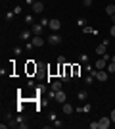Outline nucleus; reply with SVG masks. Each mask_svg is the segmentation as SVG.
<instances>
[{
  "label": "nucleus",
  "instance_id": "12",
  "mask_svg": "<svg viewBox=\"0 0 115 129\" xmlns=\"http://www.w3.org/2000/svg\"><path fill=\"white\" fill-rule=\"evenodd\" d=\"M96 54H98V56H104L105 54V43H102V44L96 46Z\"/></svg>",
  "mask_w": 115,
  "mask_h": 129
},
{
  "label": "nucleus",
  "instance_id": "13",
  "mask_svg": "<svg viewBox=\"0 0 115 129\" xmlns=\"http://www.w3.org/2000/svg\"><path fill=\"white\" fill-rule=\"evenodd\" d=\"M105 14H107V16H115V6L107 4V6H105Z\"/></svg>",
  "mask_w": 115,
  "mask_h": 129
},
{
  "label": "nucleus",
  "instance_id": "14",
  "mask_svg": "<svg viewBox=\"0 0 115 129\" xmlns=\"http://www.w3.org/2000/svg\"><path fill=\"white\" fill-rule=\"evenodd\" d=\"M105 70H107V73H115V60H111L109 64H107V68H105Z\"/></svg>",
  "mask_w": 115,
  "mask_h": 129
},
{
  "label": "nucleus",
  "instance_id": "21",
  "mask_svg": "<svg viewBox=\"0 0 115 129\" xmlns=\"http://www.w3.org/2000/svg\"><path fill=\"white\" fill-rule=\"evenodd\" d=\"M109 118H111V121H115V110L111 112V116H109Z\"/></svg>",
  "mask_w": 115,
  "mask_h": 129
},
{
  "label": "nucleus",
  "instance_id": "17",
  "mask_svg": "<svg viewBox=\"0 0 115 129\" xmlns=\"http://www.w3.org/2000/svg\"><path fill=\"white\" fill-rule=\"evenodd\" d=\"M90 129H100V125H98V121H92V123H90Z\"/></svg>",
  "mask_w": 115,
  "mask_h": 129
},
{
  "label": "nucleus",
  "instance_id": "11",
  "mask_svg": "<svg viewBox=\"0 0 115 129\" xmlns=\"http://www.w3.org/2000/svg\"><path fill=\"white\" fill-rule=\"evenodd\" d=\"M50 87H52V91H61V79L60 81H52V83H50Z\"/></svg>",
  "mask_w": 115,
  "mask_h": 129
},
{
  "label": "nucleus",
  "instance_id": "5",
  "mask_svg": "<svg viewBox=\"0 0 115 129\" xmlns=\"http://www.w3.org/2000/svg\"><path fill=\"white\" fill-rule=\"evenodd\" d=\"M25 70H27L29 75H33V73H37V64H35L33 60H29V62H27V68H25Z\"/></svg>",
  "mask_w": 115,
  "mask_h": 129
},
{
  "label": "nucleus",
  "instance_id": "2",
  "mask_svg": "<svg viewBox=\"0 0 115 129\" xmlns=\"http://www.w3.org/2000/svg\"><path fill=\"white\" fill-rule=\"evenodd\" d=\"M107 75H109V73H107V70H96V79L100 81V83H104V81H107Z\"/></svg>",
  "mask_w": 115,
  "mask_h": 129
},
{
  "label": "nucleus",
  "instance_id": "6",
  "mask_svg": "<svg viewBox=\"0 0 115 129\" xmlns=\"http://www.w3.org/2000/svg\"><path fill=\"white\" fill-rule=\"evenodd\" d=\"M31 6H33V12H35V14H40V12L44 10V4H42V2H40V0H37V2H33V4H31Z\"/></svg>",
  "mask_w": 115,
  "mask_h": 129
},
{
  "label": "nucleus",
  "instance_id": "9",
  "mask_svg": "<svg viewBox=\"0 0 115 129\" xmlns=\"http://www.w3.org/2000/svg\"><path fill=\"white\" fill-rule=\"evenodd\" d=\"M48 43L50 44H60L61 43V37H60V35H50V37H48Z\"/></svg>",
  "mask_w": 115,
  "mask_h": 129
},
{
  "label": "nucleus",
  "instance_id": "1",
  "mask_svg": "<svg viewBox=\"0 0 115 129\" xmlns=\"http://www.w3.org/2000/svg\"><path fill=\"white\" fill-rule=\"evenodd\" d=\"M107 62H109V56H107V54L100 56V60H96V70H105V68H107Z\"/></svg>",
  "mask_w": 115,
  "mask_h": 129
},
{
  "label": "nucleus",
  "instance_id": "20",
  "mask_svg": "<svg viewBox=\"0 0 115 129\" xmlns=\"http://www.w3.org/2000/svg\"><path fill=\"white\" fill-rule=\"evenodd\" d=\"M82 4H84V6H86V8H88V6L92 4V0H82Z\"/></svg>",
  "mask_w": 115,
  "mask_h": 129
},
{
  "label": "nucleus",
  "instance_id": "7",
  "mask_svg": "<svg viewBox=\"0 0 115 129\" xmlns=\"http://www.w3.org/2000/svg\"><path fill=\"white\" fill-rule=\"evenodd\" d=\"M48 25H50V29H52V31H58V29L61 27V21H60V19H50Z\"/></svg>",
  "mask_w": 115,
  "mask_h": 129
},
{
  "label": "nucleus",
  "instance_id": "19",
  "mask_svg": "<svg viewBox=\"0 0 115 129\" xmlns=\"http://www.w3.org/2000/svg\"><path fill=\"white\" fill-rule=\"evenodd\" d=\"M109 35H111V37H115V25H111V29H109Z\"/></svg>",
  "mask_w": 115,
  "mask_h": 129
},
{
  "label": "nucleus",
  "instance_id": "4",
  "mask_svg": "<svg viewBox=\"0 0 115 129\" xmlns=\"http://www.w3.org/2000/svg\"><path fill=\"white\" fill-rule=\"evenodd\" d=\"M98 125H100V129H107L111 125V118H107V116H105V118H100L98 119Z\"/></svg>",
  "mask_w": 115,
  "mask_h": 129
},
{
  "label": "nucleus",
  "instance_id": "8",
  "mask_svg": "<svg viewBox=\"0 0 115 129\" xmlns=\"http://www.w3.org/2000/svg\"><path fill=\"white\" fill-rule=\"evenodd\" d=\"M31 44H33V46H42L44 39L40 37V35H33V43H31Z\"/></svg>",
  "mask_w": 115,
  "mask_h": 129
},
{
  "label": "nucleus",
  "instance_id": "15",
  "mask_svg": "<svg viewBox=\"0 0 115 129\" xmlns=\"http://www.w3.org/2000/svg\"><path fill=\"white\" fill-rule=\"evenodd\" d=\"M40 33H42V27H40V25H35L33 27V35H40Z\"/></svg>",
  "mask_w": 115,
  "mask_h": 129
},
{
  "label": "nucleus",
  "instance_id": "16",
  "mask_svg": "<svg viewBox=\"0 0 115 129\" xmlns=\"http://www.w3.org/2000/svg\"><path fill=\"white\" fill-rule=\"evenodd\" d=\"M79 75V66H73V77Z\"/></svg>",
  "mask_w": 115,
  "mask_h": 129
},
{
  "label": "nucleus",
  "instance_id": "10",
  "mask_svg": "<svg viewBox=\"0 0 115 129\" xmlns=\"http://www.w3.org/2000/svg\"><path fill=\"white\" fill-rule=\"evenodd\" d=\"M61 110H63V114H65V116H69V114H73V106H71V104H67V102H63V106H61Z\"/></svg>",
  "mask_w": 115,
  "mask_h": 129
},
{
  "label": "nucleus",
  "instance_id": "22",
  "mask_svg": "<svg viewBox=\"0 0 115 129\" xmlns=\"http://www.w3.org/2000/svg\"><path fill=\"white\" fill-rule=\"evenodd\" d=\"M113 21H115V16H113Z\"/></svg>",
  "mask_w": 115,
  "mask_h": 129
},
{
  "label": "nucleus",
  "instance_id": "18",
  "mask_svg": "<svg viewBox=\"0 0 115 129\" xmlns=\"http://www.w3.org/2000/svg\"><path fill=\"white\" fill-rule=\"evenodd\" d=\"M86 98V92H79V100H84Z\"/></svg>",
  "mask_w": 115,
  "mask_h": 129
},
{
  "label": "nucleus",
  "instance_id": "3",
  "mask_svg": "<svg viewBox=\"0 0 115 129\" xmlns=\"http://www.w3.org/2000/svg\"><path fill=\"white\" fill-rule=\"evenodd\" d=\"M54 98H56L60 104H63V102L67 100V94L63 92V89H61V91H56V92H54Z\"/></svg>",
  "mask_w": 115,
  "mask_h": 129
}]
</instances>
